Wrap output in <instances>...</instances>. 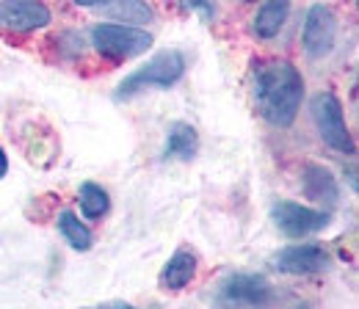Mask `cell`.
<instances>
[{
    "instance_id": "obj_12",
    "label": "cell",
    "mask_w": 359,
    "mask_h": 309,
    "mask_svg": "<svg viewBox=\"0 0 359 309\" xmlns=\"http://www.w3.org/2000/svg\"><path fill=\"white\" fill-rule=\"evenodd\" d=\"M287 8H290V0H266L255 17V34L260 39H273L287 20Z\"/></svg>"
},
{
    "instance_id": "obj_19",
    "label": "cell",
    "mask_w": 359,
    "mask_h": 309,
    "mask_svg": "<svg viewBox=\"0 0 359 309\" xmlns=\"http://www.w3.org/2000/svg\"><path fill=\"white\" fill-rule=\"evenodd\" d=\"M78 6H86V8H91V6H100V3H105V0H75Z\"/></svg>"
},
{
    "instance_id": "obj_3",
    "label": "cell",
    "mask_w": 359,
    "mask_h": 309,
    "mask_svg": "<svg viewBox=\"0 0 359 309\" xmlns=\"http://www.w3.org/2000/svg\"><path fill=\"white\" fill-rule=\"evenodd\" d=\"M310 111H313V122L320 132V138L332 149H337L343 155H354V138H351L348 125H346V114H343L340 99L332 91H320L313 97Z\"/></svg>"
},
{
    "instance_id": "obj_17",
    "label": "cell",
    "mask_w": 359,
    "mask_h": 309,
    "mask_svg": "<svg viewBox=\"0 0 359 309\" xmlns=\"http://www.w3.org/2000/svg\"><path fill=\"white\" fill-rule=\"evenodd\" d=\"M180 8H182V11H199L205 20H213V17H216L213 0H180Z\"/></svg>"
},
{
    "instance_id": "obj_16",
    "label": "cell",
    "mask_w": 359,
    "mask_h": 309,
    "mask_svg": "<svg viewBox=\"0 0 359 309\" xmlns=\"http://www.w3.org/2000/svg\"><path fill=\"white\" fill-rule=\"evenodd\" d=\"M108 193L100 188V185H94V182H83L81 185V210H83V216L86 219H100V216H105L108 213Z\"/></svg>"
},
{
    "instance_id": "obj_6",
    "label": "cell",
    "mask_w": 359,
    "mask_h": 309,
    "mask_svg": "<svg viewBox=\"0 0 359 309\" xmlns=\"http://www.w3.org/2000/svg\"><path fill=\"white\" fill-rule=\"evenodd\" d=\"M50 22V8L42 0H0V28L11 34H31Z\"/></svg>"
},
{
    "instance_id": "obj_1",
    "label": "cell",
    "mask_w": 359,
    "mask_h": 309,
    "mask_svg": "<svg viewBox=\"0 0 359 309\" xmlns=\"http://www.w3.org/2000/svg\"><path fill=\"white\" fill-rule=\"evenodd\" d=\"M252 91L257 99L260 114L276 128L293 125L302 97H304V78L302 72L282 58H263L255 61L252 69Z\"/></svg>"
},
{
    "instance_id": "obj_18",
    "label": "cell",
    "mask_w": 359,
    "mask_h": 309,
    "mask_svg": "<svg viewBox=\"0 0 359 309\" xmlns=\"http://www.w3.org/2000/svg\"><path fill=\"white\" fill-rule=\"evenodd\" d=\"M6 172H8V160H6V152L0 146V177H6Z\"/></svg>"
},
{
    "instance_id": "obj_9",
    "label": "cell",
    "mask_w": 359,
    "mask_h": 309,
    "mask_svg": "<svg viewBox=\"0 0 359 309\" xmlns=\"http://www.w3.org/2000/svg\"><path fill=\"white\" fill-rule=\"evenodd\" d=\"M326 263H329L326 252H323L320 246H310V243L287 246V249H282V252L273 257V268H276V270L293 273V276L315 273V270H320Z\"/></svg>"
},
{
    "instance_id": "obj_10",
    "label": "cell",
    "mask_w": 359,
    "mask_h": 309,
    "mask_svg": "<svg viewBox=\"0 0 359 309\" xmlns=\"http://www.w3.org/2000/svg\"><path fill=\"white\" fill-rule=\"evenodd\" d=\"M302 182H304V193L313 199V202H326V205H334L337 202V196H340V188H337V179L332 177L329 169H323V166H304V177H302Z\"/></svg>"
},
{
    "instance_id": "obj_13",
    "label": "cell",
    "mask_w": 359,
    "mask_h": 309,
    "mask_svg": "<svg viewBox=\"0 0 359 309\" xmlns=\"http://www.w3.org/2000/svg\"><path fill=\"white\" fill-rule=\"evenodd\" d=\"M194 273H196V257L191 254V252H177L169 265L163 268V287L166 290H182L191 279H194Z\"/></svg>"
},
{
    "instance_id": "obj_4",
    "label": "cell",
    "mask_w": 359,
    "mask_h": 309,
    "mask_svg": "<svg viewBox=\"0 0 359 309\" xmlns=\"http://www.w3.org/2000/svg\"><path fill=\"white\" fill-rule=\"evenodd\" d=\"M91 44L108 58H133L152 47V36L147 31L125 25H97L91 31Z\"/></svg>"
},
{
    "instance_id": "obj_8",
    "label": "cell",
    "mask_w": 359,
    "mask_h": 309,
    "mask_svg": "<svg viewBox=\"0 0 359 309\" xmlns=\"http://www.w3.org/2000/svg\"><path fill=\"white\" fill-rule=\"evenodd\" d=\"M222 296L229 304L257 307V304H269L271 301V284L263 276H255V273H235L224 282Z\"/></svg>"
},
{
    "instance_id": "obj_11",
    "label": "cell",
    "mask_w": 359,
    "mask_h": 309,
    "mask_svg": "<svg viewBox=\"0 0 359 309\" xmlns=\"http://www.w3.org/2000/svg\"><path fill=\"white\" fill-rule=\"evenodd\" d=\"M100 6H102V17L116 20V22L144 25V22H152V17H155V11L147 0H108Z\"/></svg>"
},
{
    "instance_id": "obj_7",
    "label": "cell",
    "mask_w": 359,
    "mask_h": 309,
    "mask_svg": "<svg viewBox=\"0 0 359 309\" xmlns=\"http://www.w3.org/2000/svg\"><path fill=\"white\" fill-rule=\"evenodd\" d=\"M334 36H337V20H334L332 8L323 3H315L304 20V50L313 58H320L332 50Z\"/></svg>"
},
{
    "instance_id": "obj_14",
    "label": "cell",
    "mask_w": 359,
    "mask_h": 309,
    "mask_svg": "<svg viewBox=\"0 0 359 309\" xmlns=\"http://www.w3.org/2000/svg\"><path fill=\"white\" fill-rule=\"evenodd\" d=\"M199 149V138H196V130L185 122H177L172 125L169 130V141H166V155L169 158H180V160H191Z\"/></svg>"
},
{
    "instance_id": "obj_5",
    "label": "cell",
    "mask_w": 359,
    "mask_h": 309,
    "mask_svg": "<svg viewBox=\"0 0 359 309\" xmlns=\"http://www.w3.org/2000/svg\"><path fill=\"white\" fill-rule=\"evenodd\" d=\"M273 224L287 238H307V235L320 232L329 224V216L323 210H313L296 202H279L273 205Z\"/></svg>"
},
{
    "instance_id": "obj_15",
    "label": "cell",
    "mask_w": 359,
    "mask_h": 309,
    "mask_svg": "<svg viewBox=\"0 0 359 309\" xmlns=\"http://www.w3.org/2000/svg\"><path fill=\"white\" fill-rule=\"evenodd\" d=\"M58 229H61V235L67 238V243H69L72 249H78V252L91 249V232L81 224V221H78L75 213L64 210V213L58 216Z\"/></svg>"
},
{
    "instance_id": "obj_2",
    "label": "cell",
    "mask_w": 359,
    "mask_h": 309,
    "mask_svg": "<svg viewBox=\"0 0 359 309\" xmlns=\"http://www.w3.org/2000/svg\"><path fill=\"white\" fill-rule=\"evenodd\" d=\"M182 72H185V58L177 50H163L152 61H147L141 69H135L130 78H125L119 83L116 99H128V97L138 94L141 88L149 86H172L182 78Z\"/></svg>"
}]
</instances>
